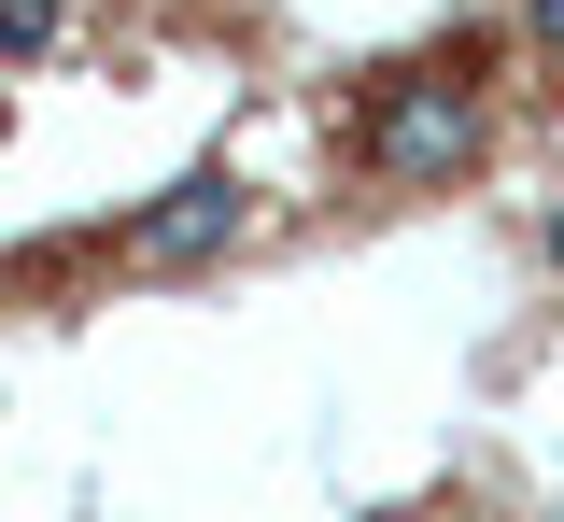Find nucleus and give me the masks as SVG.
I'll return each mask as SVG.
<instances>
[{"instance_id": "1", "label": "nucleus", "mask_w": 564, "mask_h": 522, "mask_svg": "<svg viewBox=\"0 0 564 522\" xmlns=\"http://www.w3.org/2000/svg\"><path fill=\"white\" fill-rule=\"evenodd\" d=\"M480 142H494V99L466 72H395L367 99V170L381 184H452V170H480Z\"/></svg>"}, {"instance_id": "2", "label": "nucleus", "mask_w": 564, "mask_h": 522, "mask_svg": "<svg viewBox=\"0 0 564 522\" xmlns=\"http://www.w3.org/2000/svg\"><path fill=\"white\" fill-rule=\"evenodd\" d=\"M240 213H254V198H240V170H184V184L128 226V254H141V269H212V254L240 240Z\"/></svg>"}, {"instance_id": "3", "label": "nucleus", "mask_w": 564, "mask_h": 522, "mask_svg": "<svg viewBox=\"0 0 564 522\" xmlns=\"http://www.w3.org/2000/svg\"><path fill=\"white\" fill-rule=\"evenodd\" d=\"M57 43V0H0V57H43Z\"/></svg>"}, {"instance_id": "4", "label": "nucleus", "mask_w": 564, "mask_h": 522, "mask_svg": "<svg viewBox=\"0 0 564 522\" xmlns=\"http://www.w3.org/2000/svg\"><path fill=\"white\" fill-rule=\"evenodd\" d=\"M522 29H536V57L564 72V0H522Z\"/></svg>"}, {"instance_id": "5", "label": "nucleus", "mask_w": 564, "mask_h": 522, "mask_svg": "<svg viewBox=\"0 0 564 522\" xmlns=\"http://www.w3.org/2000/svg\"><path fill=\"white\" fill-rule=\"evenodd\" d=\"M536 254H551V269H564V213H551V226H536Z\"/></svg>"}]
</instances>
